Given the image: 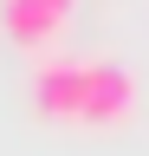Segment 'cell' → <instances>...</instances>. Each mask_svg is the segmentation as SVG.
<instances>
[{"label":"cell","instance_id":"cell-2","mask_svg":"<svg viewBox=\"0 0 149 156\" xmlns=\"http://www.w3.org/2000/svg\"><path fill=\"white\" fill-rule=\"evenodd\" d=\"M65 13H71V0H0V26L20 46H52Z\"/></svg>","mask_w":149,"mask_h":156},{"label":"cell","instance_id":"cell-1","mask_svg":"<svg viewBox=\"0 0 149 156\" xmlns=\"http://www.w3.org/2000/svg\"><path fill=\"white\" fill-rule=\"evenodd\" d=\"M32 104L65 124H123L136 111V72L117 58H71L46 52L32 65Z\"/></svg>","mask_w":149,"mask_h":156}]
</instances>
